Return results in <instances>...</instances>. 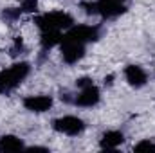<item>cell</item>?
I'll use <instances>...</instances> for the list:
<instances>
[{
  "instance_id": "17",
  "label": "cell",
  "mask_w": 155,
  "mask_h": 153,
  "mask_svg": "<svg viewBox=\"0 0 155 153\" xmlns=\"http://www.w3.org/2000/svg\"><path fill=\"white\" fill-rule=\"evenodd\" d=\"M27 151H47V148H40V146H33V148H27Z\"/></svg>"
},
{
  "instance_id": "1",
  "label": "cell",
  "mask_w": 155,
  "mask_h": 153,
  "mask_svg": "<svg viewBox=\"0 0 155 153\" xmlns=\"http://www.w3.org/2000/svg\"><path fill=\"white\" fill-rule=\"evenodd\" d=\"M29 72H31V65L25 63V61L15 63L9 69L0 70V90L2 92L13 90L15 86H18L25 77L29 76Z\"/></svg>"
},
{
  "instance_id": "6",
  "label": "cell",
  "mask_w": 155,
  "mask_h": 153,
  "mask_svg": "<svg viewBox=\"0 0 155 153\" xmlns=\"http://www.w3.org/2000/svg\"><path fill=\"white\" fill-rule=\"evenodd\" d=\"M65 34L87 45V43L96 41V40L99 38V29L92 27V25H74V27H69V31Z\"/></svg>"
},
{
  "instance_id": "10",
  "label": "cell",
  "mask_w": 155,
  "mask_h": 153,
  "mask_svg": "<svg viewBox=\"0 0 155 153\" xmlns=\"http://www.w3.org/2000/svg\"><path fill=\"white\" fill-rule=\"evenodd\" d=\"M124 142V135L117 130H110V132H105L103 137H101V148L103 150H116L117 146H121Z\"/></svg>"
},
{
  "instance_id": "5",
  "label": "cell",
  "mask_w": 155,
  "mask_h": 153,
  "mask_svg": "<svg viewBox=\"0 0 155 153\" xmlns=\"http://www.w3.org/2000/svg\"><path fill=\"white\" fill-rule=\"evenodd\" d=\"M52 128L65 135H79L85 130V122L76 115H63L52 122Z\"/></svg>"
},
{
  "instance_id": "12",
  "label": "cell",
  "mask_w": 155,
  "mask_h": 153,
  "mask_svg": "<svg viewBox=\"0 0 155 153\" xmlns=\"http://www.w3.org/2000/svg\"><path fill=\"white\" fill-rule=\"evenodd\" d=\"M20 150H24V142L16 135H4L0 139V151H20Z\"/></svg>"
},
{
  "instance_id": "16",
  "label": "cell",
  "mask_w": 155,
  "mask_h": 153,
  "mask_svg": "<svg viewBox=\"0 0 155 153\" xmlns=\"http://www.w3.org/2000/svg\"><path fill=\"white\" fill-rule=\"evenodd\" d=\"M76 85L79 88H83V86H88V85H92V79L90 77H79L76 81Z\"/></svg>"
},
{
  "instance_id": "15",
  "label": "cell",
  "mask_w": 155,
  "mask_h": 153,
  "mask_svg": "<svg viewBox=\"0 0 155 153\" xmlns=\"http://www.w3.org/2000/svg\"><path fill=\"white\" fill-rule=\"evenodd\" d=\"M20 13H22V9H20V7H18V9L9 7V9H5V11L2 13V16H4L5 20H16V18L20 16Z\"/></svg>"
},
{
  "instance_id": "14",
  "label": "cell",
  "mask_w": 155,
  "mask_h": 153,
  "mask_svg": "<svg viewBox=\"0 0 155 153\" xmlns=\"http://www.w3.org/2000/svg\"><path fill=\"white\" fill-rule=\"evenodd\" d=\"M20 9H22V13H35L38 9V0H24Z\"/></svg>"
},
{
  "instance_id": "18",
  "label": "cell",
  "mask_w": 155,
  "mask_h": 153,
  "mask_svg": "<svg viewBox=\"0 0 155 153\" xmlns=\"http://www.w3.org/2000/svg\"><path fill=\"white\" fill-rule=\"evenodd\" d=\"M116 2H124V0H116Z\"/></svg>"
},
{
  "instance_id": "11",
  "label": "cell",
  "mask_w": 155,
  "mask_h": 153,
  "mask_svg": "<svg viewBox=\"0 0 155 153\" xmlns=\"http://www.w3.org/2000/svg\"><path fill=\"white\" fill-rule=\"evenodd\" d=\"M63 38L61 31H41V38H40V43H41V49L43 50H49L52 49L54 45H58Z\"/></svg>"
},
{
  "instance_id": "7",
  "label": "cell",
  "mask_w": 155,
  "mask_h": 153,
  "mask_svg": "<svg viewBox=\"0 0 155 153\" xmlns=\"http://www.w3.org/2000/svg\"><path fill=\"white\" fill-rule=\"evenodd\" d=\"M99 99H101V92H99V88L92 83V85H88V86H83V88H81V92L76 96L74 103H76L78 106L90 108V106H96V105L99 103Z\"/></svg>"
},
{
  "instance_id": "3",
  "label": "cell",
  "mask_w": 155,
  "mask_h": 153,
  "mask_svg": "<svg viewBox=\"0 0 155 153\" xmlns=\"http://www.w3.org/2000/svg\"><path fill=\"white\" fill-rule=\"evenodd\" d=\"M81 7L88 15H101L103 18H116L126 11L123 2L116 0H97V2H83Z\"/></svg>"
},
{
  "instance_id": "19",
  "label": "cell",
  "mask_w": 155,
  "mask_h": 153,
  "mask_svg": "<svg viewBox=\"0 0 155 153\" xmlns=\"http://www.w3.org/2000/svg\"><path fill=\"white\" fill-rule=\"evenodd\" d=\"M0 94H2V90H0Z\"/></svg>"
},
{
  "instance_id": "9",
  "label": "cell",
  "mask_w": 155,
  "mask_h": 153,
  "mask_svg": "<svg viewBox=\"0 0 155 153\" xmlns=\"http://www.w3.org/2000/svg\"><path fill=\"white\" fill-rule=\"evenodd\" d=\"M124 77H126V81H128L132 86H135V88L144 86L146 81H148V76H146L144 69L139 67V65H128V67L124 69Z\"/></svg>"
},
{
  "instance_id": "13",
  "label": "cell",
  "mask_w": 155,
  "mask_h": 153,
  "mask_svg": "<svg viewBox=\"0 0 155 153\" xmlns=\"http://www.w3.org/2000/svg\"><path fill=\"white\" fill-rule=\"evenodd\" d=\"M134 151L143 153V151H155V142L153 141H141L134 146Z\"/></svg>"
},
{
  "instance_id": "8",
  "label": "cell",
  "mask_w": 155,
  "mask_h": 153,
  "mask_svg": "<svg viewBox=\"0 0 155 153\" xmlns=\"http://www.w3.org/2000/svg\"><path fill=\"white\" fill-rule=\"evenodd\" d=\"M24 106L31 112H47L52 106V97L51 96H29L24 99Z\"/></svg>"
},
{
  "instance_id": "2",
  "label": "cell",
  "mask_w": 155,
  "mask_h": 153,
  "mask_svg": "<svg viewBox=\"0 0 155 153\" xmlns=\"http://www.w3.org/2000/svg\"><path fill=\"white\" fill-rule=\"evenodd\" d=\"M35 24L40 27V31H61V29H69L72 27L74 20L69 13L63 11H52V13H45L35 18Z\"/></svg>"
},
{
  "instance_id": "4",
  "label": "cell",
  "mask_w": 155,
  "mask_h": 153,
  "mask_svg": "<svg viewBox=\"0 0 155 153\" xmlns=\"http://www.w3.org/2000/svg\"><path fill=\"white\" fill-rule=\"evenodd\" d=\"M60 45H61V58H63L65 63H71V65L72 63H78L85 56V43L71 38L67 34H63Z\"/></svg>"
}]
</instances>
